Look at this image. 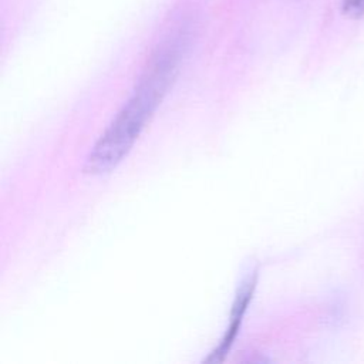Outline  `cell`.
I'll use <instances>...</instances> for the list:
<instances>
[{
    "instance_id": "6da1fadb",
    "label": "cell",
    "mask_w": 364,
    "mask_h": 364,
    "mask_svg": "<svg viewBox=\"0 0 364 364\" xmlns=\"http://www.w3.org/2000/svg\"><path fill=\"white\" fill-rule=\"evenodd\" d=\"M181 55L179 38L168 40L155 50L132 94L87 155L85 173L105 175L128 155L172 85Z\"/></svg>"
},
{
    "instance_id": "7a4b0ae2",
    "label": "cell",
    "mask_w": 364,
    "mask_h": 364,
    "mask_svg": "<svg viewBox=\"0 0 364 364\" xmlns=\"http://www.w3.org/2000/svg\"><path fill=\"white\" fill-rule=\"evenodd\" d=\"M253 287H255V277H250V276H249V277L243 282V284H242V287H240V290H239V294H237L236 301H235V306H233L230 327H229L228 334H226V337L223 338V341H222V344H220L218 353H215V355H216V354H220L222 350L225 351L226 348H229V346H230V343H232V340H233V337H235V333H236V330L239 328V323H240V318H242V316H243V311H245V309H246V306H247V303H249V300H250V297H252Z\"/></svg>"
},
{
    "instance_id": "3957f363",
    "label": "cell",
    "mask_w": 364,
    "mask_h": 364,
    "mask_svg": "<svg viewBox=\"0 0 364 364\" xmlns=\"http://www.w3.org/2000/svg\"><path fill=\"white\" fill-rule=\"evenodd\" d=\"M343 11L354 18L364 16V0H343Z\"/></svg>"
}]
</instances>
